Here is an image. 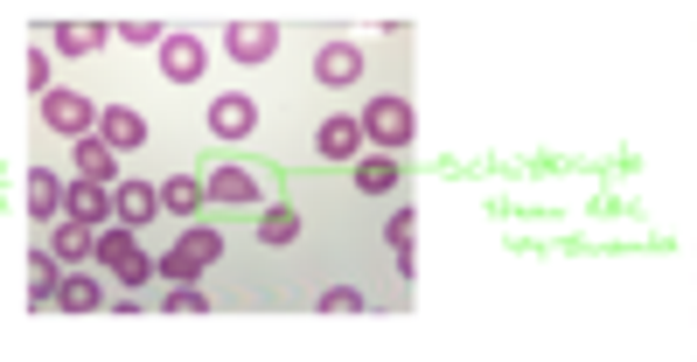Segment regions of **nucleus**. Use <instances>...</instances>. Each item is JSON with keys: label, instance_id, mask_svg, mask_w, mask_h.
<instances>
[{"label": "nucleus", "instance_id": "f257e3e1", "mask_svg": "<svg viewBox=\"0 0 697 362\" xmlns=\"http://www.w3.org/2000/svg\"><path fill=\"white\" fill-rule=\"evenodd\" d=\"M217 258H223V238H217V230H182V238H175V251L161 258V272L175 279V286H189V279L210 272Z\"/></svg>", "mask_w": 697, "mask_h": 362}, {"label": "nucleus", "instance_id": "f03ea898", "mask_svg": "<svg viewBox=\"0 0 697 362\" xmlns=\"http://www.w3.org/2000/svg\"><path fill=\"white\" fill-rule=\"evenodd\" d=\"M42 125H49V133H63V140H91L98 105H91L84 91H49L42 98Z\"/></svg>", "mask_w": 697, "mask_h": 362}, {"label": "nucleus", "instance_id": "7ed1b4c3", "mask_svg": "<svg viewBox=\"0 0 697 362\" xmlns=\"http://www.w3.org/2000/svg\"><path fill=\"white\" fill-rule=\"evenodd\" d=\"M364 140H377V147H405L411 140V105L405 98H370L364 105Z\"/></svg>", "mask_w": 697, "mask_h": 362}, {"label": "nucleus", "instance_id": "20e7f679", "mask_svg": "<svg viewBox=\"0 0 697 362\" xmlns=\"http://www.w3.org/2000/svg\"><path fill=\"white\" fill-rule=\"evenodd\" d=\"M98 258H106V272H112V279H126V286H147V272H153V265H147V251H140L133 238H126V223L98 238Z\"/></svg>", "mask_w": 697, "mask_h": 362}, {"label": "nucleus", "instance_id": "39448f33", "mask_svg": "<svg viewBox=\"0 0 697 362\" xmlns=\"http://www.w3.org/2000/svg\"><path fill=\"white\" fill-rule=\"evenodd\" d=\"M364 119H321V133H315V153L321 161H364Z\"/></svg>", "mask_w": 697, "mask_h": 362}, {"label": "nucleus", "instance_id": "423d86ee", "mask_svg": "<svg viewBox=\"0 0 697 362\" xmlns=\"http://www.w3.org/2000/svg\"><path fill=\"white\" fill-rule=\"evenodd\" d=\"M202 63H210V49H202L196 36H168L161 42V77H168V84H196Z\"/></svg>", "mask_w": 697, "mask_h": 362}, {"label": "nucleus", "instance_id": "0eeeda50", "mask_svg": "<svg viewBox=\"0 0 697 362\" xmlns=\"http://www.w3.org/2000/svg\"><path fill=\"white\" fill-rule=\"evenodd\" d=\"M272 49H279L272 21H230V57L238 63H272Z\"/></svg>", "mask_w": 697, "mask_h": 362}, {"label": "nucleus", "instance_id": "6e6552de", "mask_svg": "<svg viewBox=\"0 0 697 362\" xmlns=\"http://www.w3.org/2000/svg\"><path fill=\"white\" fill-rule=\"evenodd\" d=\"M315 77H321L328 91H349L356 77H364V57H356V42H328L321 57H315Z\"/></svg>", "mask_w": 697, "mask_h": 362}, {"label": "nucleus", "instance_id": "1a4fd4ad", "mask_svg": "<svg viewBox=\"0 0 697 362\" xmlns=\"http://www.w3.org/2000/svg\"><path fill=\"white\" fill-rule=\"evenodd\" d=\"M251 125H258V105H251V98H238V91L210 105V133H217V140H245Z\"/></svg>", "mask_w": 697, "mask_h": 362}, {"label": "nucleus", "instance_id": "9d476101", "mask_svg": "<svg viewBox=\"0 0 697 362\" xmlns=\"http://www.w3.org/2000/svg\"><path fill=\"white\" fill-rule=\"evenodd\" d=\"M98 140L119 147V153H133V147L147 140V119H140L133 105H112V112H98Z\"/></svg>", "mask_w": 697, "mask_h": 362}, {"label": "nucleus", "instance_id": "9b49d317", "mask_svg": "<svg viewBox=\"0 0 697 362\" xmlns=\"http://www.w3.org/2000/svg\"><path fill=\"white\" fill-rule=\"evenodd\" d=\"M153 210H161V189H147V181H126V189L112 195V217H119L126 230H140Z\"/></svg>", "mask_w": 697, "mask_h": 362}, {"label": "nucleus", "instance_id": "f8f14e48", "mask_svg": "<svg viewBox=\"0 0 697 362\" xmlns=\"http://www.w3.org/2000/svg\"><path fill=\"white\" fill-rule=\"evenodd\" d=\"M49 244H57V258H84V251H98V223H84V217H57Z\"/></svg>", "mask_w": 697, "mask_h": 362}, {"label": "nucleus", "instance_id": "ddd939ff", "mask_svg": "<svg viewBox=\"0 0 697 362\" xmlns=\"http://www.w3.org/2000/svg\"><path fill=\"white\" fill-rule=\"evenodd\" d=\"M29 210H36L42 223H57V217H63V181L49 174V168H36V174H29Z\"/></svg>", "mask_w": 697, "mask_h": 362}, {"label": "nucleus", "instance_id": "4468645a", "mask_svg": "<svg viewBox=\"0 0 697 362\" xmlns=\"http://www.w3.org/2000/svg\"><path fill=\"white\" fill-rule=\"evenodd\" d=\"M210 202H258V174H245V168H217V174H210Z\"/></svg>", "mask_w": 697, "mask_h": 362}, {"label": "nucleus", "instance_id": "2eb2a0df", "mask_svg": "<svg viewBox=\"0 0 697 362\" xmlns=\"http://www.w3.org/2000/svg\"><path fill=\"white\" fill-rule=\"evenodd\" d=\"M77 168H84V181H112V168H119V147H106V140H77Z\"/></svg>", "mask_w": 697, "mask_h": 362}, {"label": "nucleus", "instance_id": "dca6fc26", "mask_svg": "<svg viewBox=\"0 0 697 362\" xmlns=\"http://www.w3.org/2000/svg\"><path fill=\"white\" fill-rule=\"evenodd\" d=\"M356 189H364V195H391V189H398L391 153H370V161H356Z\"/></svg>", "mask_w": 697, "mask_h": 362}, {"label": "nucleus", "instance_id": "f3484780", "mask_svg": "<svg viewBox=\"0 0 697 362\" xmlns=\"http://www.w3.org/2000/svg\"><path fill=\"white\" fill-rule=\"evenodd\" d=\"M49 42H57V49H63V57H91V49H98V42H106V29H98V21H63V29H57V36H49Z\"/></svg>", "mask_w": 697, "mask_h": 362}, {"label": "nucleus", "instance_id": "a211bd4d", "mask_svg": "<svg viewBox=\"0 0 697 362\" xmlns=\"http://www.w3.org/2000/svg\"><path fill=\"white\" fill-rule=\"evenodd\" d=\"M29 286H36V306L57 300V286H63V279H57V244H42V251L29 258Z\"/></svg>", "mask_w": 697, "mask_h": 362}, {"label": "nucleus", "instance_id": "6ab92c4d", "mask_svg": "<svg viewBox=\"0 0 697 362\" xmlns=\"http://www.w3.org/2000/svg\"><path fill=\"white\" fill-rule=\"evenodd\" d=\"M202 202H210V181H161V210L189 217V210H202Z\"/></svg>", "mask_w": 697, "mask_h": 362}, {"label": "nucleus", "instance_id": "aec40b11", "mask_svg": "<svg viewBox=\"0 0 697 362\" xmlns=\"http://www.w3.org/2000/svg\"><path fill=\"white\" fill-rule=\"evenodd\" d=\"M70 217H84V223H106V217H112V195L98 189V181H77V189H70Z\"/></svg>", "mask_w": 697, "mask_h": 362}, {"label": "nucleus", "instance_id": "412c9836", "mask_svg": "<svg viewBox=\"0 0 697 362\" xmlns=\"http://www.w3.org/2000/svg\"><path fill=\"white\" fill-rule=\"evenodd\" d=\"M98 300H106V293H98V279H84V272H70L57 286V306H70V314H91Z\"/></svg>", "mask_w": 697, "mask_h": 362}, {"label": "nucleus", "instance_id": "4be33fe9", "mask_svg": "<svg viewBox=\"0 0 697 362\" xmlns=\"http://www.w3.org/2000/svg\"><path fill=\"white\" fill-rule=\"evenodd\" d=\"M411 230H419V217H411V210H398L391 223H384V238H391V258H398L405 272H411Z\"/></svg>", "mask_w": 697, "mask_h": 362}, {"label": "nucleus", "instance_id": "5701e85b", "mask_svg": "<svg viewBox=\"0 0 697 362\" xmlns=\"http://www.w3.org/2000/svg\"><path fill=\"white\" fill-rule=\"evenodd\" d=\"M258 238H266V244H293V238H300V217H293V210H266Z\"/></svg>", "mask_w": 697, "mask_h": 362}, {"label": "nucleus", "instance_id": "b1692460", "mask_svg": "<svg viewBox=\"0 0 697 362\" xmlns=\"http://www.w3.org/2000/svg\"><path fill=\"white\" fill-rule=\"evenodd\" d=\"M321 314H364V293L335 286V293H321Z\"/></svg>", "mask_w": 697, "mask_h": 362}, {"label": "nucleus", "instance_id": "393cba45", "mask_svg": "<svg viewBox=\"0 0 697 362\" xmlns=\"http://www.w3.org/2000/svg\"><path fill=\"white\" fill-rule=\"evenodd\" d=\"M119 36H126V42H133V49H147V42H153V49H161V42H168V36H161V21H126V29H119Z\"/></svg>", "mask_w": 697, "mask_h": 362}, {"label": "nucleus", "instance_id": "a878e982", "mask_svg": "<svg viewBox=\"0 0 697 362\" xmlns=\"http://www.w3.org/2000/svg\"><path fill=\"white\" fill-rule=\"evenodd\" d=\"M49 77H57V70H49V57L36 49V57H29V91H36V98H49V91H57V84H49Z\"/></svg>", "mask_w": 697, "mask_h": 362}, {"label": "nucleus", "instance_id": "bb28decb", "mask_svg": "<svg viewBox=\"0 0 697 362\" xmlns=\"http://www.w3.org/2000/svg\"><path fill=\"white\" fill-rule=\"evenodd\" d=\"M202 306H210V300L189 293V286H175V293H168V314H202Z\"/></svg>", "mask_w": 697, "mask_h": 362}]
</instances>
